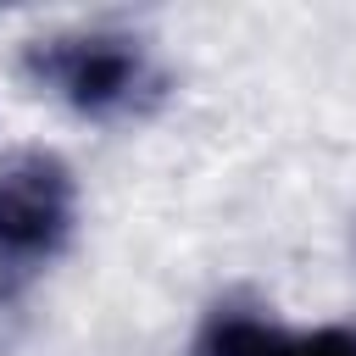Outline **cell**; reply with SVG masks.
<instances>
[{"mask_svg": "<svg viewBox=\"0 0 356 356\" xmlns=\"http://www.w3.org/2000/svg\"><path fill=\"white\" fill-rule=\"evenodd\" d=\"M295 328H284L256 300H217L195 328V356H289Z\"/></svg>", "mask_w": 356, "mask_h": 356, "instance_id": "3957f363", "label": "cell"}, {"mask_svg": "<svg viewBox=\"0 0 356 356\" xmlns=\"http://www.w3.org/2000/svg\"><path fill=\"white\" fill-rule=\"evenodd\" d=\"M78 234V178L56 150H11L0 161V306L50 273Z\"/></svg>", "mask_w": 356, "mask_h": 356, "instance_id": "7a4b0ae2", "label": "cell"}, {"mask_svg": "<svg viewBox=\"0 0 356 356\" xmlns=\"http://www.w3.org/2000/svg\"><path fill=\"white\" fill-rule=\"evenodd\" d=\"M289 356H356V328H295L289 339Z\"/></svg>", "mask_w": 356, "mask_h": 356, "instance_id": "277c9868", "label": "cell"}, {"mask_svg": "<svg viewBox=\"0 0 356 356\" xmlns=\"http://www.w3.org/2000/svg\"><path fill=\"white\" fill-rule=\"evenodd\" d=\"M22 72L39 95H50L83 122H139L167 95L150 44L134 28H111V22L28 39Z\"/></svg>", "mask_w": 356, "mask_h": 356, "instance_id": "6da1fadb", "label": "cell"}]
</instances>
